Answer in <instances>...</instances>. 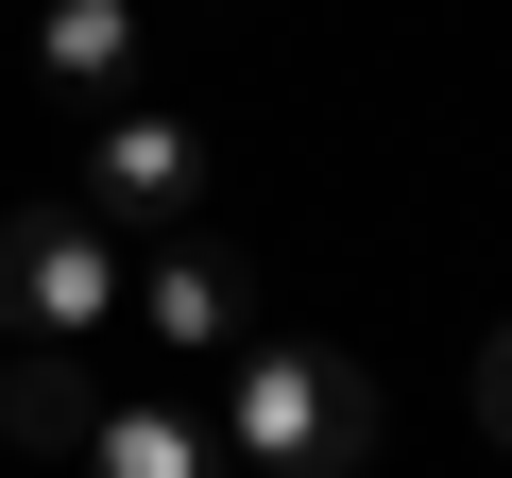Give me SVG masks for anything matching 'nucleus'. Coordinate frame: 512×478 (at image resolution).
Instances as JSON below:
<instances>
[{"label": "nucleus", "mask_w": 512, "mask_h": 478, "mask_svg": "<svg viewBox=\"0 0 512 478\" xmlns=\"http://www.w3.org/2000/svg\"><path fill=\"white\" fill-rule=\"evenodd\" d=\"M239 444L274 461V478H342V461L376 444V393H359L342 359H308V342H256V359H239Z\"/></svg>", "instance_id": "f257e3e1"}, {"label": "nucleus", "mask_w": 512, "mask_h": 478, "mask_svg": "<svg viewBox=\"0 0 512 478\" xmlns=\"http://www.w3.org/2000/svg\"><path fill=\"white\" fill-rule=\"evenodd\" d=\"M103 308H120V257H103V222H86V205L0 222V342H86Z\"/></svg>", "instance_id": "f03ea898"}, {"label": "nucleus", "mask_w": 512, "mask_h": 478, "mask_svg": "<svg viewBox=\"0 0 512 478\" xmlns=\"http://www.w3.org/2000/svg\"><path fill=\"white\" fill-rule=\"evenodd\" d=\"M239 257H222V239H171V257H154V342L171 359H239Z\"/></svg>", "instance_id": "7ed1b4c3"}, {"label": "nucleus", "mask_w": 512, "mask_h": 478, "mask_svg": "<svg viewBox=\"0 0 512 478\" xmlns=\"http://www.w3.org/2000/svg\"><path fill=\"white\" fill-rule=\"evenodd\" d=\"M69 461H86V478H205V410H188V393H137V410H103Z\"/></svg>", "instance_id": "20e7f679"}, {"label": "nucleus", "mask_w": 512, "mask_h": 478, "mask_svg": "<svg viewBox=\"0 0 512 478\" xmlns=\"http://www.w3.org/2000/svg\"><path fill=\"white\" fill-rule=\"evenodd\" d=\"M171 205H188V137L171 120H120L103 171H86V222H171Z\"/></svg>", "instance_id": "39448f33"}, {"label": "nucleus", "mask_w": 512, "mask_h": 478, "mask_svg": "<svg viewBox=\"0 0 512 478\" xmlns=\"http://www.w3.org/2000/svg\"><path fill=\"white\" fill-rule=\"evenodd\" d=\"M52 359H86V342H18V376H0L18 444H86V427H103V393H86V376H52Z\"/></svg>", "instance_id": "423d86ee"}, {"label": "nucleus", "mask_w": 512, "mask_h": 478, "mask_svg": "<svg viewBox=\"0 0 512 478\" xmlns=\"http://www.w3.org/2000/svg\"><path fill=\"white\" fill-rule=\"evenodd\" d=\"M35 52H52V86H120L137 69V0H52Z\"/></svg>", "instance_id": "0eeeda50"}, {"label": "nucleus", "mask_w": 512, "mask_h": 478, "mask_svg": "<svg viewBox=\"0 0 512 478\" xmlns=\"http://www.w3.org/2000/svg\"><path fill=\"white\" fill-rule=\"evenodd\" d=\"M478 410H495V444H512V342H495V359H478Z\"/></svg>", "instance_id": "6e6552de"}]
</instances>
